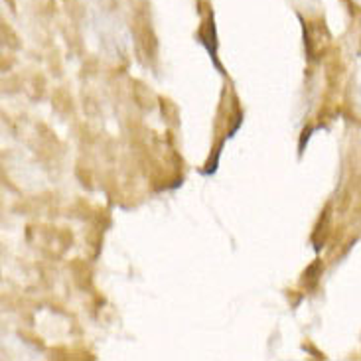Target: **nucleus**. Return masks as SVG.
Returning a JSON list of instances; mask_svg holds the SVG:
<instances>
[{
  "label": "nucleus",
  "instance_id": "nucleus-1",
  "mask_svg": "<svg viewBox=\"0 0 361 361\" xmlns=\"http://www.w3.org/2000/svg\"><path fill=\"white\" fill-rule=\"evenodd\" d=\"M345 4H348V8L352 10L353 14L361 16V0H345Z\"/></svg>",
  "mask_w": 361,
  "mask_h": 361
},
{
  "label": "nucleus",
  "instance_id": "nucleus-2",
  "mask_svg": "<svg viewBox=\"0 0 361 361\" xmlns=\"http://www.w3.org/2000/svg\"><path fill=\"white\" fill-rule=\"evenodd\" d=\"M360 42H361V22H360Z\"/></svg>",
  "mask_w": 361,
  "mask_h": 361
}]
</instances>
